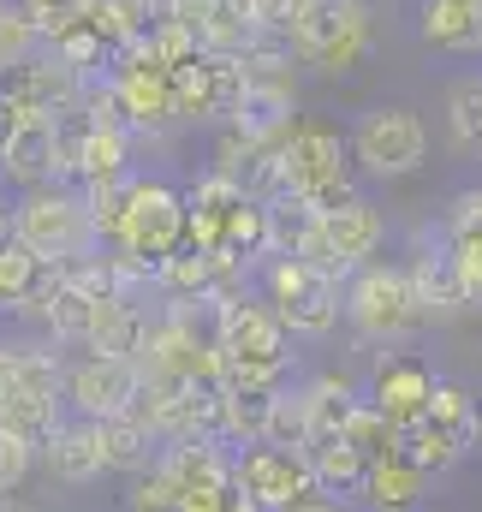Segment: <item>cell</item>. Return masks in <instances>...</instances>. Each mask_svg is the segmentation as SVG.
<instances>
[{
	"instance_id": "6da1fadb",
	"label": "cell",
	"mask_w": 482,
	"mask_h": 512,
	"mask_svg": "<svg viewBox=\"0 0 482 512\" xmlns=\"http://www.w3.org/2000/svg\"><path fill=\"white\" fill-rule=\"evenodd\" d=\"M209 334H215V352H221V382L227 393H280L292 387L298 370V340L286 334V322L262 304V292L250 286H221L209 298Z\"/></svg>"
},
{
	"instance_id": "7a4b0ae2",
	"label": "cell",
	"mask_w": 482,
	"mask_h": 512,
	"mask_svg": "<svg viewBox=\"0 0 482 512\" xmlns=\"http://www.w3.org/2000/svg\"><path fill=\"white\" fill-rule=\"evenodd\" d=\"M358 197V167H352V143L346 131L322 114L292 120V131L274 143V191L268 203H298L304 215L340 209Z\"/></svg>"
},
{
	"instance_id": "3957f363",
	"label": "cell",
	"mask_w": 482,
	"mask_h": 512,
	"mask_svg": "<svg viewBox=\"0 0 482 512\" xmlns=\"http://www.w3.org/2000/svg\"><path fill=\"white\" fill-rule=\"evenodd\" d=\"M256 292L286 322V334L298 346H322L346 322V280L316 268V262H304V256H286V251L262 256L256 262Z\"/></svg>"
},
{
	"instance_id": "277c9868",
	"label": "cell",
	"mask_w": 482,
	"mask_h": 512,
	"mask_svg": "<svg viewBox=\"0 0 482 512\" xmlns=\"http://www.w3.org/2000/svg\"><path fill=\"white\" fill-rule=\"evenodd\" d=\"M12 239H18L24 251H36L48 268H72V262H84V256L102 251L90 197H84L72 179H48V185L18 191V197H12Z\"/></svg>"
},
{
	"instance_id": "5b68a950",
	"label": "cell",
	"mask_w": 482,
	"mask_h": 512,
	"mask_svg": "<svg viewBox=\"0 0 482 512\" xmlns=\"http://www.w3.org/2000/svg\"><path fill=\"white\" fill-rule=\"evenodd\" d=\"M280 42L292 48L298 66L340 84L375 54V12H369V0H316Z\"/></svg>"
},
{
	"instance_id": "8992f818",
	"label": "cell",
	"mask_w": 482,
	"mask_h": 512,
	"mask_svg": "<svg viewBox=\"0 0 482 512\" xmlns=\"http://www.w3.org/2000/svg\"><path fill=\"white\" fill-rule=\"evenodd\" d=\"M346 143H352L358 179H369V185L417 179V173L429 167V149H435L429 120H423L417 108H405V102H375V108H363L358 120H352V131H346Z\"/></svg>"
},
{
	"instance_id": "52a82bcc",
	"label": "cell",
	"mask_w": 482,
	"mask_h": 512,
	"mask_svg": "<svg viewBox=\"0 0 482 512\" xmlns=\"http://www.w3.org/2000/svg\"><path fill=\"white\" fill-rule=\"evenodd\" d=\"M346 328L363 346H405L429 328V310L405 274V262H369L346 280Z\"/></svg>"
},
{
	"instance_id": "ba28073f",
	"label": "cell",
	"mask_w": 482,
	"mask_h": 512,
	"mask_svg": "<svg viewBox=\"0 0 482 512\" xmlns=\"http://www.w3.org/2000/svg\"><path fill=\"white\" fill-rule=\"evenodd\" d=\"M114 245L125 256H137L143 268H161L173 251L191 245V197L161 173H131Z\"/></svg>"
},
{
	"instance_id": "9c48e42d",
	"label": "cell",
	"mask_w": 482,
	"mask_h": 512,
	"mask_svg": "<svg viewBox=\"0 0 482 512\" xmlns=\"http://www.w3.org/2000/svg\"><path fill=\"white\" fill-rule=\"evenodd\" d=\"M233 495L256 501L262 512H292L304 507L316 489V471H310V453L304 447H280V441H256L233 453Z\"/></svg>"
},
{
	"instance_id": "30bf717a",
	"label": "cell",
	"mask_w": 482,
	"mask_h": 512,
	"mask_svg": "<svg viewBox=\"0 0 482 512\" xmlns=\"http://www.w3.org/2000/svg\"><path fill=\"white\" fill-rule=\"evenodd\" d=\"M108 84H114V96H120V108H125V126L137 131V137L173 126V66L149 48V36L114 54Z\"/></svg>"
},
{
	"instance_id": "8fae6325",
	"label": "cell",
	"mask_w": 482,
	"mask_h": 512,
	"mask_svg": "<svg viewBox=\"0 0 482 512\" xmlns=\"http://www.w3.org/2000/svg\"><path fill=\"white\" fill-rule=\"evenodd\" d=\"M66 411L84 417V423H108V417H131L137 393H143V370L137 358H96V352H78L66 358Z\"/></svg>"
},
{
	"instance_id": "7c38bea8",
	"label": "cell",
	"mask_w": 482,
	"mask_h": 512,
	"mask_svg": "<svg viewBox=\"0 0 482 512\" xmlns=\"http://www.w3.org/2000/svg\"><path fill=\"white\" fill-rule=\"evenodd\" d=\"M435 387H441V370L429 364V358H417V352H381L375 358V370H369V387H363V399L405 435L411 423H423L429 417V405H435Z\"/></svg>"
},
{
	"instance_id": "4fadbf2b",
	"label": "cell",
	"mask_w": 482,
	"mask_h": 512,
	"mask_svg": "<svg viewBox=\"0 0 482 512\" xmlns=\"http://www.w3.org/2000/svg\"><path fill=\"white\" fill-rule=\"evenodd\" d=\"M131 149H137V131L66 120V179L84 185V191H96V185H125V179L137 173Z\"/></svg>"
},
{
	"instance_id": "5bb4252c",
	"label": "cell",
	"mask_w": 482,
	"mask_h": 512,
	"mask_svg": "<svg viewBox=\"0 0 482 512\" xmlns=\"http://www.w3.org/2000/svg\"><path fill=\"white\" fill-rule=\"evenodd\" d=\"M149 304L137 292H102L96 310H90V328H84V346L78 352H96V358H137L143 352V334H149Z\"/></svg>"
},
{
	"instance_id": "9a60e30c",
	"label": "cell",
	"mask_w": 482,
	"mask_h": 512,
	"mask_svg": "<svg viewBox=\"0 0 482 512\" xmlns=\"http://www.w3.org/2000/svg\"><path fill=\"white\" fill-rule=\"evenodd\" d=\"M417 42L441 60H482V0H423Z\"/></svg>"
},
{
	"instance_id": "2e32d148",
	"label": "cell",
	"mask_w": 482,
	"mask_h": 512,
	"mask_svg": "<svg viewBox=\"0 0 482 512\" xmlns=\"http://www.w3.org/2000/svg\"><path fill=\"white\" fill-rule=\"evenodd\" d=\"M292 399L304 411V435L310 441H328V435H346L352 411L363 405V387L352 376H340V370H322V376L292 382Z\"/></svg>"
},
{
	"instance_id": "e0dca14e",
	"label": "cell",
	"mask_w": 482,
	"mask_h": 512,
	"mask_svg": "<svg viewBox=\"0 0 482 512\" xmlns=\"http://www.w3.org/2000/svg\"><path fill=\"white\" fill-rule=\"evenodd\" d=\"M42 471L66 489H96L108 477V459H102V441H96V423L84 417H66L54 429V441L42 447Z\"/></svg>"
},
{
	"instance_id": "ac0fdd59",
	"label": "cell",
	"mask_w": 482,
	"mask_h": 512,
	"mask_svg": "<svg viewBox=\"0 0 482 512\" xmlns=\"http://www.w3.org/2000/svg\"><path fill=\"white\" fill-rule=\"evenodd\" d=\"M405 274H411V286H417L429 322H453L459 310H471V292H465V280H459V268H453V239H447V233L411 256Z\"/></svg>"
},
{
	"instance_id": "d6986e66",
	"label": "cell",
	"mask_w": 482,
	"mask_h": 512,
	"mask_svg": "<svg viewBox=\"0 0 482 512\" xmlns=\"http://www.w3.org/2000/svg\"><path fill=\"white\" fill-rule=\"evenodd\" d=\"M66 417H72V411H66V393H60V387H12V393L0 399V435L36 447V459H42V447L54 441V429H60Z\"/></svg>"
},
{
	"instance_id": "ffe728a7",
	"label": "cell",
	"mask_w": 482,
	"mask_h": 512,
	"mask_svg": "<svg viewBox=\"0 0 482 512\" xmlns=\"http://www.w3.org/2000/svg\"><path fill=\"white\" fill-rule=\"evenodd\" d=\"M358 501L369 512H417V507H429V477H423L405 453H387V459L369 465Z\"/></svg>"
},
{
	"instance_id": "44dd1931",
	"label": "cell",
	"mask_w": 482,
	"mask_h": 512,
	"mask_svg": "<svg viewBox=\"0 0 482 512\" xmlns=\"http://www.w3.org/2000/svg\"><path fill=\"white\" fill-rule=\"evenodd\" d=\"M12 387H66V358L48 340H6L0 334V399Z\"/></svg>"
},
{
	"instance_id": "7402d4cb",
	"label": "cell",
	"mask_w": 482,
	"mask_h": 512,
	"mask_svg": "<svg viewBox=\"0 0 482 512\" xmlns=\"http://www.w3.org/2000/svg\"><path fill=\"white\" fill-rule=\"evenodd\" d=\"M304 453H310V471H316V489H322V495H334V501H358L363 495V477H369L375 459H363L346 435L310 441Z\"/></svg>"
},
{
	"instance_id": "603a6c76",
	"label": "cell",
	"mask_w": 482,
	"mask_h": 512,
	"mask_svg": "<svg viewBox=\"0 0 482 512\" xmlns=\"http://www.w3.org/2000/svg\"><path fill=\"white\" fill-rule=\"evenodd\" d=\"M429 423H435L453 447L477 453V447H482V399H477V387L459 382V376H441L435 405H429Z\"/></svg>"
},
{
	"instance_id": "cb8c5ba5",
	"label": "cell",
	"mask_w": 482,
	"mask_h": 512,
	"mask_svg": "<svg viewBox=\"0 0 482 512\" xmlns=\"http://www.w3.org/2000/svg\"><path fill=\"white\" fill-rule=\"evenodd\" d=\"M96 441H102L108 477H137V471H149L155 453H161V441H155L137 417H108V423H96Z\"/></svg>"
},
{
	"instance_id": "d4e9b609",
	"label": "cell",
	"mask_w": 482,
	"mask_h": 512,
	"mask_svg": "<svg viewBox=\"0 0 482 512\" xmlns=\"http://www.w3.org/2000/svg\"><path fill=\"white\" fill-rule=\"evenodd\" d=\"M441 114H447V143L459 155H482V72H459L447 84Z\"/></svg>"
},
{
	"instance_id": "484cf974",
	"label": "cell",
	"mask_w": 482,
	"mask_h": 512,
	"mask_svg": "<svg viewBox=\"0 0 482 512\" xmlns=\"http://www.w3.org/2000/svg\"><path fill=\"white\" fill-rule=\"evenodd\" d=\"M96 30H102V42L120 54L131 42H143L149 36V24L161 18V0H90V12H84Z\"/></svg>"
},
{
	"instance_id": "4316f807",
	"label": "cell",
	"mask_w": 482,
	"mask_h": 512,
	"mask_svg": "<svg viewBox=\"0 0 482 512\" xmlns=\"http://www.w3.org/2000/svg\"><path fill=\"white\" fill-rule=\"evenodd\" d=\"M42 280H48V262H42V256L24 251L18 239H6V245H0V310H12V316H18V310L36 298V286H42Z\"/></svg>"
},
{
	"instance_id": "83f0119b",
	"label": "cell",
	"mask_w": 482,
	"mask_h": 512,
	"mask_svg": "<svg viewBox=\"0 0 482 512\" xmlns=\"http://www.w3.org/2000/svg\"><path fill=\"white\" fill-rule=\"evenodd\" d=\"M399 453H405L423 477H447L453 465H465V459H471V453H465V447H453V441H447L429 417H423V423H411V429L399 435Z\"/></svg>"
},
{
	"instance_id": "f1b7e54d",
	"label": "cell",
	"mask_w": 482,
	"mask_h": 512,
	"mask_svg": "<svg viewBox=\"0 0 482 512\" xmlns=\"http://www.w3.org/2000/svg\"><path fill=\"white\" fill-rule=\"evenodd\" d=\"M125 512H185V489L173 483V471L155 459L149 471H137V477H125Z\"/></svg>"
},
{
	"instance_id": "f546056e",
	"label": "cell",
	"mask_w": 482,
	"mask_h": 512,
	"mask_svg": "<svg viewBox=\"0 0 482 512\" xmlns=\"http://www.w3.org/2000/svg\"><path fill=\"white\" fill-rule=\"evenodd\" d=\"M42 48V30H36V18L18 6V0H0V84L30 60Z\"/></svg>"
},
{
	"instance_id": "4dcf8cb0",
	"label": "cell",
	"mask_w": 482,
	"mask_h": 512,
	"mask_svg": "<svg viewBox=\"0 0 482 512\" xmlns=\"http://www.w3.org/2000/svg\"><path fill=\"white\" fill-rule=\"evenodd\" d=\"M441 233H447V239L482 233V185H465V191L447 197V209H441Z\"/></svg>"
},
{
	"instance_id": "1f68e13d",
	"label": "cell",
	"mask_w": 482,
	"mask_h": 512,
	"mask_svg": "<svg viewBox=\"0 0 482 512\" xmlns=\"http://www.w3.org/2000/svg\"><path fill=\"white\" fill-rule=\"evenodd\" d=\"M36 465H42V459H36V447H24V441L0 435V495H12V489H18Z\"/></svg>"
},
{
	"instance_id": "d6a6232c",
	"label": "cell",
	"mask_w": 482,
	"mask_h": 512,
	"mask_svg": "<svg viewBox=\"0 0 482 512\" xmlns=\"http://www.w3.org/2000/svg\"><path fill=\"white\" fill-rule=\"evenodd\" d=\"M453 268H459V280H465L471 304H482V233H465V239H453Z\"/></svg>"
},
{
	"instance_id": "836d02e7",
	"label": "cell",
	"mask_w": 482,
	"mask_h": 512,
	"mask_svg": "<svg viewBox=\"0 0 482 512\" xmlns=\"http://www.w3.org/2000/svg\"><path fill=\"white\" fill-rule=\"evenodd\" d=\"M292 512H352V501H334V495H310L304 507H292Z\"/></svg>"
},
{
	"instance_id": "e575fe53",
	"label": "cell",
	"mask_w": 482,
	"mask_h": 512,
	"mask_svg": "<svg viewBox=\"0 0 482 512\" xmlns=\"http://www.w3.org/2000/svg\"><path fill=\"white\" fill-rule=\"evenodd\" d=\"M0 512H42V507H30V501H12V495H0Z\"/></svg>"
}]
</instances>
